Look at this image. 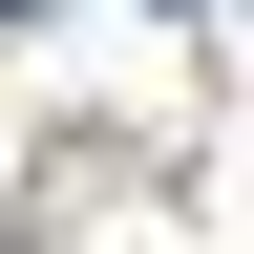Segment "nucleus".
<instances>
[{
    "instance_id": "f257e3e1",
    "label": "nucleus",
    "mask_w": 254,
    "mask_h": 254,
    "mask_svg": "<svg viewBox=\"0 0 254 254\" xmlns=\"http://www.w3.org/2000/svg\"><path fill=\"white\" fill-rule=\"evenodd\" d=\"M0 21H43V0H0Z\"/></svg>"
}]
</instances>
